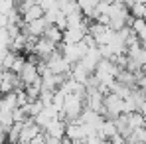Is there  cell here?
Here are the masks:
<instances>
[{"mask_svg":"<svg viewBox=\"0 0 146 144\" xmlns=\"http://www.w3.org/2000/svg\"><path fill=\"white\" fill-rule=\"evenodd\" d=\"M20 81H22V85H24V89L28 87V85H34V83H38L42 77H40V71H38V65L36 63H32V61H28L26 59V65L24 69L20 71Z\"/></svg>","mask_w":146,"mask_h":144,"instance_id":"1","label":"cell"},{"mask_svg":"<svg viewBox=\"0 0 146 144\" xmlns=\"http://www.w3.org/2000/svg\"><path fill=\"white\" fill-rule=\"evenodd\" d=\"M65 126H67V122H63V120H59V119H53L44 128V134L53 136V138H65Z\"/></svg>","mask_w":146,"mask_h":144,"instance_id":"2","label":"cell"},{"mask_svg":"<svg viewBox=\"0 0 146 144\" xmlns=\"http://www.w3.org/2000/svg\"><path fill=\"white\" fill-rule=\"evenodd\" d=\"M46 16V12L42 10V6L36 2L32 8H28L24 14H22V24H32V22H36V20H40V18H44Z\"/></svg>","mask_w":146,"mask_h":144,"instance_id":"3","label":"cell"},{"mask_svg":"<svg viewBox=\"0 0 146 144\" xmlns=\"http://www.w3.org/2000/svg\"><path fill=\"white\" fill-rule=\"evenodd\" d=\"M44 38H48L49 42H53L57 48L63 44V32H61V30H57L55 26H49L48 30H46V34H44Z\"/></svg>","mask_w":146,"mask_h":144,"instance_id":"4","label":"cell"},{"mask_svg":"<svg viewBox=\"0 0 146 144\" xmlns=\"http://www.w3.org/2000/svg\"><path fill=\"white\" fill-rule=\"evenodd\" d=\"M63 138H53V136H48L46 134V144H61Z\"/></svg>","mask_w":146,"mask_h":144,"instance_id":"5","label":"cell"},{"mask_svg":"<svg viewBox=\"0 0 146 144\" xmlns=\"http://www.w3.org/2000/svg\"><path fill=\"white\" fill-rule=\"evenodd\" d=\"M0 144H6V132L0 128Z\"/></svg>","mask_w":146,"mask_h":144,"instance_id":"6","label":"cell"}]
</instances>
